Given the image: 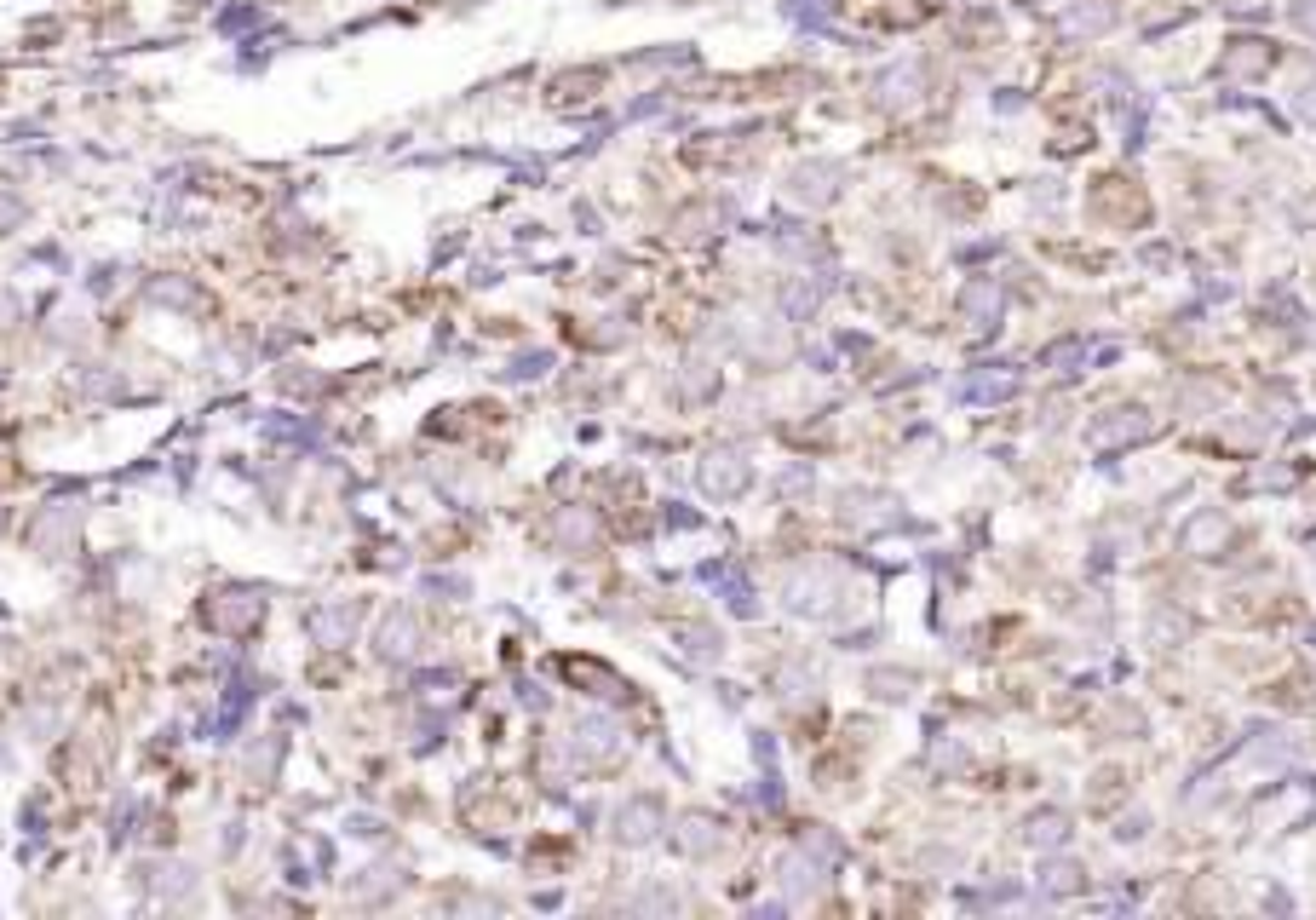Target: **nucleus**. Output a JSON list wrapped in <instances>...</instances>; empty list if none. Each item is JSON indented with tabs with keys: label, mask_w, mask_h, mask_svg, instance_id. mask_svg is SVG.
<instances>
[{
	"label": "nucleus",
	"mask_w": 1316,
	"mask_h": 920,
	"mask_svg": "<svg viewBox=\"0 0 1316 920\" xmlns=\"http://www.w3.org/2000/svg\"><path fill=\"white\" fill-rule=\"evenodd\" d=\"M701 483H707L713 495H730V489L748 483V472L736 466V455H713V460H707V472H701Z\"/></svg>",
	"instance_id": "obj_1"
},
{
	"label": "nucleus",
	"mask_w": 1316,
	"mask_h": 920,
	"mask_svg": "<svg viewBox=\"0 0 1316 920\" xmlns=\"http://www.w3.org/2000/svg\"><path fill=\"white\" fill-rule=\"evenodd\" d=\"M1218 541H1224V518H1218V512H1201V518L1184 529V547H1190V553H1201V559L1213 553Z\"/></svg>",
	"instance_id": "obj_2"
},
{
	"label": "nucleus",
	"mask_w": 1316,
	"mask_h": 920,
	"mask_svg": "<svg viewBox=\"0 0 1316 920\" xmlns=\"http://www.w3.org/2000/svg\"><path fill=\"white\" fill-rule=\"evenodd\" d=\"M415 650V621L408 616H391L385 633H379V656H408Z\"/></svg>",
	"instance_id": "obj_3"
},
{
	"label": "nucleus",
	"mask_w": 1316,
	"mask_h": 920,
	"mask_svg": "<svg viewBox=\"0 0 1316 920\" xmlns=\"http://www.w3.org/2000/svg\"><path fill=\"white\" fill-rule=\"evenodd\" d=\"M656 834V805H633V811H621V840H633V846H644Z\"/></svg>",
	"instance_id": "obj_4"
},
{
	"label": "nucleus",
	"mask_w": 1316,
	"mask_h": 920,
	"mask_svg": "<svg viewBox=\"0 0 1316 920\" xmlns=\"http://www.w3.org/2000/svg\"><path fill=\"white\" fill-rule=\"evenodd\" d=\"M1029 840H1035V846H1040V840L1057 846V840H1063V817H1052V811H1046V817H1035V822H1029Z\"/></svg>",
	"instance_id": "obj_5"
},
{
	"label": "nucleus",
	"mask_w": 1316,
	"mask_h": 920,
	"mask_svg": "<svg viewBox=\"0 0 1316 920\" xmlns=\"http://www.w3.org/2000/svg\"><path fill=\"white\" fill-rule=\"evenodd\" d=\"M684 828H690V834H684V846H690V852H707V846H713V834H707V822H701V817H690Z\"/></svg>",
	"instance_id": "obj_6"
},
{
	"label": "nucleus",
	"mask_w": 1316,
	"mask_h": 920,
	"mask_svg": "<svg viewBox=\"0 0 1316 920\" xmlns=\"http://www.w3.org/2000/svg\"><path fill=\"white\" fill-rule=\"evenodd\" d=\"M23 213H29V207H23L18 196H6V190H0V231H6V224H18Z\"/></svg>",
	"instance_id": "obj_7"
},
{
	"label": "nucleus",
	"mask_w": 1316,
	"mask_h": 920,
	"mask_svg": "<svg viewBox=\"0 0 1316 920\" xmlns=\"http://www.w3.org/2000/svg\"><path fill=\"white\" fill-rule=\"evenodd\" d=\"M18 294H12V288H0V328H12V322H18Z\"/></svg>",
	"instance_id": "obj_8"
},
{
	"label": "nucleus",
	"mask_w": 1316,
	"mask_h": 920,
	"mask_svg": "<svg viewBox=\"0 0 1316 920\" xmlns=\"http://www.w3.org/2000/svg\"><path fill=\"white\" fill-rule=\"evenodd\" d=\"M1299 29H1311V35H1316V0H1305V6H1299Z\"/></svg>",
	"instance_id": "obj_9"
},
{
	"label": "nucleus",
	"mask_w": 1316,
	"mask_h": 920,
	"mask_svg": "<svg viewBox=\"0 0 1316 920\" xmlns=\"http://www.w3.org/2000/svg\"><path fill=\"white\" fill-rule=\"evenodd\" d=\"M1299 110H1305V116L1316 121V81H1311V87H1305V99H1299Z\"/></svg>",
	"instance_id": "obj_10"
}]
</instances>
